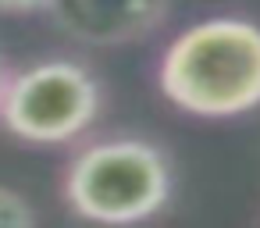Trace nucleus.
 I'll list each match as a JSON object with an SVG mask.
<instances>
[{"label": "nucleus", "mask_w": 260, "mask_h": 228, "mask_svg": "<svg viewBox=\"0 0 260 228\" xmlns=\"http://www.w3.org/2000/svg\"><path fill=\"white\" fill-rule=\"evenodd\" d=\"M157 86L192 118H239L260 107V25L249 18H203L182 29L160 64Z\"/></svg>", "instance_id": "obj_1"}, {"label": "nucleus", "mask_w": 260, "mask_h": 228, "mask_svg": "<svg viewBox=\"0 0 260 228\" xmlns=\"http://www.w3.org/2000/svg\"><path fill=\"white\" fill-rule=\"evenodd\" d=\"M175 189L168 153L143 136H107L75 150L61 196L68 210L93 224H136L157 217Z\"/></svg>", "instance_id": "obj_2"}, {"label": "nucleus", "mask_w": 260, "mask_h": 228, "mask_svg": "<svg viewBox=\"0 0 260 228\" xmlns=\"http://www.w3.org/2000/svg\"><path fill=\"white\" fill-rule=\"evenodd\" d=\"M104 111L100 79L72 57H47L8 75L0 125L29 146H64L82 139Z\"/></svg>", "instance_id": "obj_3"}, {"label": "nucleus", "mask_w": 260, "mask_h": 228, "mask_svg": "<svg viewBox=\"0 0 260 228\" xmlns=\"http://www.w3.org/2000/svg\"><path fill=\"white\" fill-rule=\"evenodd\" d=\"M171 0H57V25L89 47H125L160 29Z\"/></svg>", "instance_id": "obj_4"}, {"label": "nucleus", "mask_w": 260, "mask_h": 228, "mask_svg": "<svg viewBox=\"0 0 260 228\" xmlns=\"http://www.w3.org/2000/svg\"><path fill=\"white\" fill-rule=\"evenodd\" d=\"M36 221H40L36 207H32L18 189L0 185V224H4V228H29V224H36Z\"/></svg>", "instance_id": "obj_5"}, {"label": "nucleus", "mask_w": 260, "mask_h": 228, "mask_svg": "<svg viewBox=\"0 0 260 228\" xmlns=\"http://www.w3.org/2000/svg\"><path fill=\"white\" fill-rule=\"evenodd\" d=\"M57 0H0V15H40L54 11Z\"/></svg>", "instance_id": "obj_6"}, {"label": "nucleus", "mask_w": 260, "mask_h": 228, "mask_svg": "<svg viewBox=\"0 0 260 228\" xmlns=\"http://www.w3.org/2000/svg\"><path fill=\"white\" fill-rule=\"evenodd\" d=\"M4 86H8V72H4V64H0V96H4Z\"/></svg>", "instance_id": "obj_7"}]
</instances>
